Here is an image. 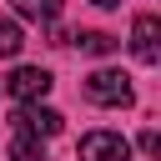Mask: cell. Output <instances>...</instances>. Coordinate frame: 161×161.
I'll return each instance as SVG.
<instances>
[{
	"mask_svg": "<svg viewBox=\"0 0 161 161\" xmlns=\"http://www.w3.org/2000/svg\"><path fill=\"white\" fill-rule=\"evenodd\" d=\"M86 96H91L96 106H131V101H136L131 75H126V70H111V65H101V70L86 75Z\"/></svg>",
	"mask_w": 161,
	"mask_h": 161,
	"instance_id": "obj_1",
	"label": "cell"
},
{
	"mask_svg": "<svg viewBox=\"0 0 161 161\" xmlns=\"http://www.w3.org/2000/svg\"><path fill=\"white\" fill-rule=\"evenodd\" d=\"M50 86H55V80H50V70H40V65H15V75L5 80V91H10L20 106H40Z\"/></svg>",
	"mask_w": 161,
	"mask_h": 161,
	"instance_id": "obj_2",
	"label": "cell"
},
{
	"mask_svg": "<svg viewBox=\"0 0 161 161\" xmlns=\"http://www.w3.org/2000/svg\"><path fill=\"white\" fill-rule=\"evenodd\" d=\"M80 161H131V141L116 131H91L80 136Z\"/></svg>",
	"mask_w": 161,
	"mask_h": 161,
	"instance_id": "obj_3",
	"label": "cell"
},
{
	"mask_svg": "<svg viewBox=\"0 0 161 161\" xmlns=\"http://www.w3.org/2000/svg\"><path fill=\"white\" fill-rule=\"evenodd\" d=\"M60 126H65V116L50 111V106H20V111H15V131H20V136L45 141V136H55Z\"/></svg>",
	"mask_w": 161,
	"mask_h": 161,
	"instance_id": "obj_4",
	"label": "cell"
},
{
	"mask_svg": "<svg viewBox=\"0 0 161 161\" xmlns=\"http://www.w3.org/2000/svg\"><path fill=\"white\" fill-rule=\"evenodd\" d=\"M131 50H136V60H146V65L161 60V20H156V15H136V25H131Z\"/></svg>",
	"mask_w": 161,
	"mask_h": 161,
	"instance_id": "obj_5",
	"label": "cell"
},
{
	"mask_svg": "<svg viewBox=\"0 0 161 161\" xmlns=\"http://www.w3.org/2000/svg\"><path fill=\"white\" fill-rule=\"evenodd\" d=\"M10 5H15V15H25V20H45V25L60 15V0H10Z\"/></svg>",
	"mask_w": 161,
	"mask_h": 161,
	"instance_id": "obj_6",
	"label": "cell"
},
{
	"mask_svg": "<svg viewBox=\"0 0 161 161\" xmlns=\"http://www.w3.org/2000/svg\"><path fill=\"white\" fill-rule=\"evenodd\" d=\"M20 45H25V35H20V20H15V15H0V55L10 60V55H20Z\"/></svg>",
	"mask_w": 161,
	"mask_h": 161,
	"instance_id": "obj_7",
	"label": "cell"
},
{
	"mask_svg": "<svg viewBox=\"0 0 161 161\" xmlns=\"http://www.w3.org/2000/svg\"><path fill=\"white\" fill-rule=\"evenodd\" d=\"M5 156H10V161H45V141H35V136H15Z\"/></svg>",
	"mask_w": 161,
	"mask_h": 161,
	"instance_id": "obj_8",
	"label": "cell"
},
{
	"mask_svg": "<svg viewBox=\"0 0 161 161\" xmlns=\"http://www.w3.org/2000/svg\"><path fill=\"white\" fill-rule=\"evenodd\" d=\"M70 40H80V50H91V55H111L121 40L116 35H106V30H86V35H70Z\"/></svg>",
	"mask_w": 161,
	"mask_h": 161,
	"instance_id": "obj_9",
	"label": "cell"
},
{
	"mask_svg": "<svg viewBox=\"0 0 161 161\" xmlns=\"http://www.w3.org/2000/svg\"><path fill=\"white\" fill-rule=\"evenodd\" d=\"M141 151H146V156H156V151H161V141H156V131H141Z\"/></svg>",
	"mask_w": 161,
	"mask_h": 161,
	"instance_id": "obj_10",
	"label": "cell"
},
{
	"mask_svg": "<svg viewBox=\"0 0 161 161\" xmlns=\"http://www.w3.org/2000/svg\"><path fill=\"white\" fill-rule=\"evenodd\" d=\"M96 5H101V10H116V5H121V0H96Z\"/></svg>",
	"mask_w": 161,
	"mask_h": 161,
	"instance_id": "obj_11",
	"label": "cell"
}]
</instances>
